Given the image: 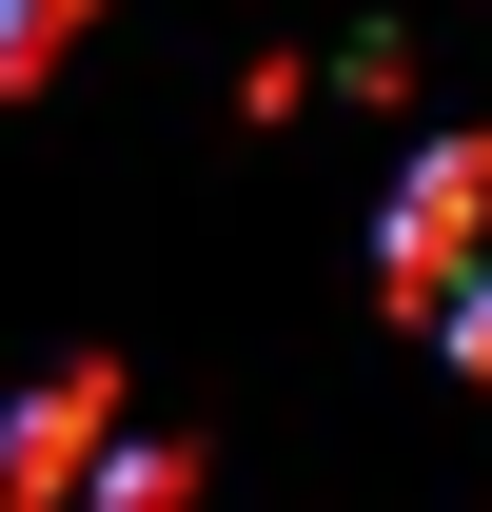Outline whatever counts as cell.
Wrapping results in <instances>:
<instances>
[{
    "label": "cell",
    "instance_id": "1",
    "mask_svg": "<svg viewBox=\"0 0 492 512\" xmlns=\"http://www.w3.org/2000/svg\"><path fill=\"white\" fill-rule=\"evenodd\" d=\"M374 296H394L453 375H492V138H433L414 178H394V217H374Z\"/></svg>",
    "mask_w": 492,
    "mask_h": 512
},
{
    "label": "cell",
    "instance_id": "2",
    "mask_svg": "<svg viewBox=\"0 0 492 512\" xmlns=\"http://www.w3.org/2000/svg\"><path fill=\"white\" fill-rule=\"evenodd\" d=\"M99 473H119V375L20 394V434H0V493H20V512H99Z\"/></svg>",
    "mask_w": 492,
    "mask_h": 512
},
{
    "label": "cell",
    "instance_id": "3",
    "mask_svg": "<svg viewBox=\"0 0 492 512\" xmlns=\"http://www.w3.org/2000/svg\"><path fill=\"white\" fill-rule=\"evenodd\" d=\"M79 20H99V0H0V79H60Z\"/></svg>",
    "mask_w": 492,
    "mask_h": 512
}]
</instances>
